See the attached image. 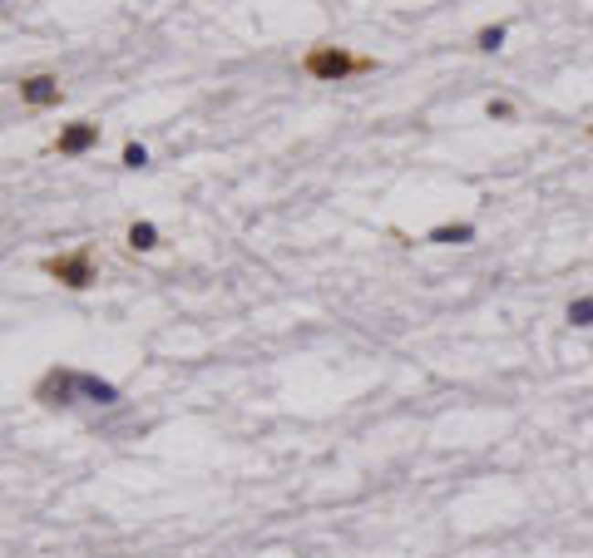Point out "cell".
<instances>
[{
	"label": "cell",
	"mask_w": 593,
	"mask_h": 558,
	"mask_svg": "<svg viewBox=\"0 0 593 558\" xmlns=\"http://www.w3.org/2000/svg\"><path fill=\"white\" fill-rule=\"evenodd\" d=\"M297 69L317 84H346L361 75H376V55H356L346 45H307L297 59Z\"/></svg>",
	"instance_id": "obj_1"
},
{
	"label": "cell",
	"mask_w": 593,
	"mask_h": 558,
	"mask_svg": "<svg viewBox=\"0 0 593 558\" xmlns=\"http://www.w3.org/2000/svg\"><path fill=\"white\" fill-rule=\"evenodd\" d=\"M40 272L59 282L65 292H90L94 282H100V262H94V247L90 242H79V247L69 252H50V258H40Z\"/></svg>",
	"instance_id": "obj_2"
},
{
	"label": "cell",
	"mask_w": 593,
	"mask_h": 558,
	"mask_svg": "<svg viewBox=\"0 0 593 558\" xmlns=\"http://www.w3.org/2000/svg\"><path fill=\"white\" fill-rule=\"evenodd\" d=\"M100 139H104V124H94V119H69V124H59V133L50 139L45 153H55V159H84V153L100 149Z\"/></svg>",
	"instance_id": "obj_3"
},
{
	"label": "cell",
	"mask_w": 593,
	"mask_h": 558,
	"mask_svg": "<svg viewBox=\"0 0 593 558\" xmlns=\"http://www.w3.org/2000/svg\"><path fill=\"white\" fill-rule=\"evenodd\" d=\"M35 400H40L45 410H69L79 400V371H69V366H50L35 381Z\"/></svg>",
	"instance_id": "obj_4"
},
{
	"label": "cell",
	"mask_w": 593,
	"mask_h": 558,
	"mask_svg": "<svg viewBox=\"0 0 593 558\" xmlns=\"http://www.w3.org/2000/svg\"><path fill=\"white\" fill-rule=\"evenodd\" d=\"M16 94H20V104H26V109H59L65 84H59V75H50V69H35V75L16 79Z\"/></svg>",
	"instance_id": "obj_5"
},
{
	"label": "cell",
	"mask_w": 593,
	"mask_h": 558,
	"mask_svg": "<svg viewBox=\"0 0 593 558\" xmlns=\"http://www.w3.org/2000/svg\"><path fill=\"white\" fill-rule=\"evenodd\" d=\"M475 237H480L475 223H435L426 233L430 247H465V242H475Z\"/></svg>",
	"instance_id": "obj_6"
},
{
	"label": "cell",
	"mask_w": 593,
	"mask_h": 558,
	"mask_svg": "<svg viewBox=\"0 0 593 558\" xmlns=\"http://www.w3.org/2000/svg\"><path fill=\"white\" fill-rule=\"evenodd\" d=\"M124 242H129V252H159L164 247V233L149 223V217H134V223L124 227Z\"/></svg>",
	"instance_id": "obj_7"
},
{
	"label": "cell",
	"mask_w": 593,
	"mask_h": 558,
	"mask_svg": "<svg viewBox=\"0 0 593 558\" xmlns=\"http://www.w3.org/2000/svg\"><path fill=\"white\" fill-rule=\"evenodd\" d=\"M79 395L90 400V405H119V385H109V381H100V375H90V371H79Z\"/></svg>",
	"instance_id": "obj_8"
},
{
	"label": "cell",
	"mask_w": 593,
	"mask_h": 558,
	"mask_svg": "<svg viewBox=\"0 0 593 558\" xmlns=\"http://www.w3.org/2000/svg\"><path fill=\"white\" fill-rule=\"evenodd\" d=\"M504 40H510V26H485V30H475V50H485V55L504 50Z\"/></svg>",
	"instance_id": "obj_9"
},
{
	"label": "cell",
	"mask_w": 593,
	"mask_h": 558,
	"mask_svg": "<svg viewBox=\"0 0 593 558\" xmlns=\"http://www.w3.org/2000/svg\"><path fill=\"white\" fill-rule=\"evenodd\" d=\"M564 317H568V326L588 332V326H593V297H574V301H568V311H564Z\"/></svg>",
	"instance_id": "obj_10"
},
{
	"label": "cell",
	"mask_w": 593,
	"mask_h": 558,
	"mask_svg": "<svg viewBox=\"0 0 593 558\" xmlns=\"http://www.w3.org/2000/svg\"><path fill=\"white\" fill-rule=\"evenodd\" d=\"M119 163H124V168H134V174H139V168H149V149H143L139 139H129V143H124V153H119Z\"/></svg>",
	"instance_id": "obj_11"
},
{
	"label": "cell",
	"mask_w": 593,
	"mask_h": 558,
	"mask_svg": "<svg viewBox=\"0 0 593 558\" xmlns=\"http://www.w3.org/2000/svg\"><path fill=\"white\" fill-rule=\"evenodd\" d=\"M485 114H490V119H500V124H510V119H514V104H510V100H490V104H485Z\"/></svg>",
	"instance_id": "obj_12"
},
{
	"label": "cell",
	"mask_w": 593,
	"mask_h": 558,
	"mask_svg": "<svg viewBox=\"0 0 593 558\" xmlns=\"http://www.w3.org/2000/svg\"><path fill=\"white\" fill-rule=\"evenodd\" d=\"M0 5H5V0H0Z\"/></svg>",
	"instance_id": "obj_13"
}]
</instances>
